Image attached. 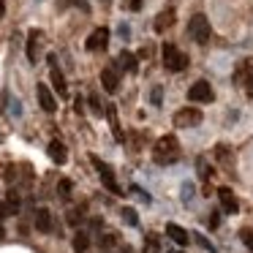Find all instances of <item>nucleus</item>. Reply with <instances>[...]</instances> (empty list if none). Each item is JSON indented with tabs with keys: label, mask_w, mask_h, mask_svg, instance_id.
Instances as JSON below:
<instances>
[{
	"label": "nucleus",
	"mask_w": 253,
	"mask_h": 253,
	"mask_svg": "<svg viewBox=\"0 0 253 253\" xmlns=\"http://www.w3.org/2000/svg\"><path fill=\"white\" fill-rule=\"evenodd\" d=\"M46 153H49V158L55 161V164H66V158H68V150H66V144L63 142H49V147H46Z\"/></svg>",
	"instance_id": "nucleus-14"
},
{
	"label": "nucleus",
	"mask_w": 253,
	"mask_h": 253,
	"mask_svg": "<svg viewBox=\"0 0 253 253\" xmlns=\"http://www.w3.org/2000/svg\"><path fill=\"white\" fill-rule=\"evenodd\" d=\"M49 66H52V87L57 90V95H60V98H66L68 95V84H66V77H63V71L60 68H57V63H55V57H49Z\"/></svg>",
	"instance_id": "nucleus-9"
},
{
	"label": "nucleus",
	"mask_w": 253,
	"mask_h": 253,
	"mask_svg": "<svg viewBox=\"0 0 253 253\" xmlns=\"http://www.w3.org/2000/svg\"><path fill=\"white\" fill-rule=\"evenodd\" d=\"M36 229L44 231V234H49V231H52V212L46 207L36 210Z\"/></svg>",
	"instance_id": "nucleus-12"
},
{
	"label": "nucleus",
	"mask_w": 253,
	"mask_h": 253,
	"mask_svg": "<svg viewBox=\"0 0 253 253\" xmlns=\"http://www.w3.org/2000/svg\"><path fill=\"white\" fill-rule=\"evenodd\" d=\"M147 248H150V253H161V242L155 234H147Z\"/></svg>",
	"instance_id": "nucleus-24"
},
{
	"label": "nucleus",
	"mask_w": 253,
	"mask_h": 253,
	"mask_svg": "<svg viewBox=\"0 0 253 253\" xmlns=\"http://www.w3.org/2000/svg\"><path fill=\"white\" fill-rule=\"evenodd\" d=\"M128 8H131V11H139V8H142V0H128Z\"/></svg>",
	"instance_id": "nucleus-29"
},
{
	"label": "nucleus",
	"mask_w": 253,
	"mask_h": 253,
	"mask_svg": "<svg viewBox=\"0 0 253 253\" xmlns=\"http://www.w3.org/2000/svg\"><path fill=\"white\" fill-rule=\"evenodd\" d=\"M36 93H39V104H41V109L44 112H57V98H55V93H52L49 87H46V84H39V87H36Z\"/></svg>",
	"instance_id": "nucleus-8"
},
{
	"label": "nucleus",
	"mask_w": 253,
	"mask_h": 253,
	"mask_svg": "<svg viewBox=\"0 0 253 253\" xmlns=\"http://www.w3.org/2000/svg\"><path fill=\"white\" fill-rule=\"evenodd\" d=\"M68 223H79V212L74 210V212H68Z\"/></svg>",
	"instance_id": "nucleus-31"
},
{
	"label": "nucleus",
	"mask_w": 253,
	"mask_h": 253,
	"mask_svg": "<svg viewBox=\"0 0 253 253\" xmlns=\"http://www.w3.org/2000/svg\"><path fill=\"white\" fill-rule=\"evenodd\" d=\"M123 218H126L128 226H136L139 223V215H136V210H133V207H123Z\"/></svg>",
	"instance_id": "nucleus-21"
},
{
	"label": "nucleus",
	"mask_w": 253,
	"mask_h": 253,
	"mask_svg": "<svg viewBox=\"0 0 253 253\" xmlns=\"http://www.w3.org/2000/svg\"><path fill=\"white\" fill-rule=\"evenodd\" d=\"M6 215H8V210H6V204H3V202H0V220H3V218H6Z\"/></svg>",
	"instance_id": "nucleus-32"
},
{
	"label": "nucleus",
	"mask_w": 253,
	"mask_h": 253,
	"mask_svg": "<svg viewBox=\"0 0 253 253\" xmlns=\"http://www.w3.org/2000/svg\"><path fill=\"white\" fill-rule=\"evenodd\" d=\"M245 90H248V95L253 98V71L248 74V84H245Z\"/></svg>",
	"instance_id": "nucleus-28"
},
{
	"label": "nucleus",
	"mask_w": 253,
	"mask_h": 253,
	"mask_svg": "<svg viewBox=\"0 0 253 253\" xmlns=\"http://www.w3.org/2000/svg\"><path fill=\"white\" fill-rule=\"evenodd\" d=\"M155 164L161 166H171L177 158H180V142H177V136H161L158 142H155Z\"/></svg>",
	"instance_id": "nucleus-1"
},
{
	"label": "nucleus",
	"mask_w": 253,
	"mask_h": 253,
	"mask_svg": "<svg viewBox=\"0 0 253 253\" xmlns=\"http://www.w3.org/2000/svg\"><path fill=\"white\" fill-rule=\"evenodd\" d=\"M196 242H199V245H202V248H207V251H212V253H215V248H212V245H210V242H207V240H204V237H202V234H196Z\"/></svg>",
	"instance_id": "nucleus-26"
},
{
	"label": "nucleus",
	"mask_w": 253,
	"mask_h": 253,
	"mask_svg": "<svg viewBox=\"0 0 253 253\" xmlns=\"http://www.w3.org/2000/svg\"><path fill=\"white\" fill-rule=\"evenodd\" d=\"M3 204H6V210H8V215H17L19 212V196H17V193H8V196H6V202H3Z\"/></svg>",
	"instance_id": "nucleus-19"
},
{
	"label": "nucleus",
	"mask_w": 253,
	"mask_h": 253,
	"mask_svg": "<svg viewBox=\"0 0 253 253\" xmlns=\"http://www.w3.org/2000/svg\"><path fill=\"white\" fill-rule=\"evenodd\" d=\"M171 22H174V8H169V11H161L158 17H155V30H158V33H164L166 28H171Z\"/></svg>",
	"instance_id": "nucleus-16"
},
{
	"label": "nucleus",
	"mask_w": 253,
	"mask_h": 253,
	"mask_svg": "<svg viewBox=\"0 0 253 253\" xmlns=\"http://www.w3.org/2000/svg\"><path fill=\"white\" fill-rule=\"evenodd\" d=\"M196 169H199V177H202V180H210L212 169L207 166V161H204V158H199V161H196Z\"/></svg>",
	"instance_id": "nucleus-22"
},
{
	"label": "nucleus",
	"mask_w": 253,
	"mask_h": 253,
	"mask_svg": "<svg viewBox=\"0 0 253 253\" xmlns=\"http://www.w3.org/2000/svg\"><path fill=\"white\" fill-rule=\"evenodd\" d=\"M188 33H191V39L196 41V44H207L210 36H212L207 17H204V14H193L191 22H188Z\"/></svg>",
	"instance_id": "nucleus-3"
},
{
	"label": "nucleus",
	"mask_w": 253,
	"mask_h": 253,
	"mask_svg": "<svg viewBox=\"0 0 253 253\" xmlns=\"http://www.w3.org/2000/svg\"><path fill=\"white\" fill-rule=\"evenodd\" d=\"M90 106H93V112H98V115H101V104H98V98H95V95H90Z\"/></svg>",
	"instance_id": "nucleus-30"
},
{
	"label": "nucleus",
	"mask_w": 253,
	"mask_h": 253,
	"mask_svg": "<svg viewBox=\"0 0 253 253\" xmlns=\"http://www.w3.org/2000/svg\"><path fill=\"white\" fill-rule=\"evenodd\" d=\"M57 193H60L63 199L71 196V180H60V185H57Z\"/></svg>",
	"instance_id": "nucleus-23"
},
{
	"label": "nucleus",
	"mask_w": 253,
	"mask_h": 253,
	"mask_svg": "<svg viewBox=\"0 0 253 253\" xmlns=\"http://www.w3.org/2000/svg\"><path fill=\"white\" fill-rule=\"evenodd\" d=\"M166 237H169L174 245H188V231L182 229V226H177V223H166Z\"/></svg>",
	"instance_id": "nucleus-11"
},
{
	"label": "nucleus",
	"mask_w": 253,
	"mask_h": 253,
	"mask_svg": "<svg viewBox=\"0 0 253 253\" xmlns=\"http://www.w3.org/2000/svg\"><path fill=\"white\" fill-rule=\"evenodd\" d=\"M0 240H3V226H0Z\"/></svg>",
	"instance_id": "nucleus-34"
},
{
	"label": "nucleus",
	"mask_w": 253,
	"mask_h": 253,
	"mask_svg": "<svg viewBox=\"0 0 253 253\" xmlns=\"http://www.w3.org/2000/svg\"><path fill=\"white\" fill-rule=\"evenodd\" d=\"M6 17V0H0V19Z\"/></svg>",
	"instance_id": "nucleus-33"
},
{
	"label": "nucleus",
	"mask_w": 253,
	"mask_h": 253,
	"mask_svg": "<svg viewBox=\"0 0 253 253\" xmlns=\"http://www.w3.org/2000/svg\"><path fill=\"white\" fill-rule=\"evenodd\" d=\"M242 240H245V245L253 251V234H251V231H242Z\"/></svg>",
	"instance_id": "nucleus-27"
},
{
	"label": "nucleus",
	"mask_w": 253,
	"mask_h": 253,
	"mask_svg": "<svg viewBox=\"0 0 253 253\" xmlns=\"http://www.w3.org/2000/svg\"><path fill=\"white\" fill-rule=\"evenodd\" d=\"M120 66L126 68L128 74H136V68H139L136 55H133V52H120Z\"/></svg>",
	"instance_id": "nucleus-17"
},
{
	"label": "nucleus",
	"mask_w": 253,
	"mask_h": 253,
	"mask_svg": "<svg viewBox=\"0 0 253 253\" xmlns=\"http://www.w3.org/2000/svg\"><path fill=\"white\" fill-rule=\"evenodd\" d=\"M164 68L171 74H180L188 68V55L180 52L174 44H164Z\"/></svg>",
	"instance_id": "nucleus-2"
},
{
	"label": "nucleus",
	"mask_w": 253,
	"mask_h": 253,
	"mask_svg": "<svg viewBox=\"0 0 253 253\" xmlns=\"http://www.w3.org/2000/svg\"><path fill=\"white\" fill-rule=\"evenodd\" d=\"M188 98L196 101V104H210V101L215 98V93H212V87H210V82L199 79V82L191 84V90H188Z\"/></svg>",
	"instance_id": "nucleus-5"
},
{
	"label": "nucleus",
	"mask_w": 253,
	"mask_h": 253,
	"mask_svg": "<svg viewBox=\"0 0 253 253\" xmlns=\"http://www.w3.org/2000/svg\"><path fill=\"white\" fill-rule=\"evenodd\" d=\"M106 44H109V30H106V28H95L93 33L87 36V41H84V46H87L90 52L106 49Z\"/></svg>",
	"instance_id": "nucleus-7"
},
{
	"label": "nucleus",
	"mask_w": 253,
	"mask_h": 253,
	"mask_svg": "<svg viewBox=\"0 0 253 253\" xmlns=\"http://www.w3.org/2000/svg\"><path fill=\"white\" fill-rule=\"evenodd\" d=\"M161 95H164V90H161V87H153V104H155V106H161Z\"/></svg>",
	"instance_id": "nucleus-25"
},
{
	"label": "nucleus",
	"mask_w": 253,
	"mask_h": 253,
	"mask_svg": "<svg viewBox=\"0 0 253 253\" xmlns=\"http://www.w3.org/2000/svg\"><path fill=\"white\" fill-rule=\"evenodd\" d=\"M120 245V237L117 234H104L101 237V248H104V251H112V248H117Z\"/></svg>",
	"instance_id": "nucleus-20"
},
{
	"label": "nucleus",
	"mask_w": 253,
	"mask_h": 253,
	"mask_svg": "<svg viewBox=\"0 0 253 253\" xmlns=\"http://www.w3.org/2000/svg\"><path fill=\"white\" fill-rule=\"evenodd\" d=\"M199 123H202V112L196 106H185V109H180L174 115V126H180V128H193Z\"/></svg>",
	"instance_id": "nucleus-6"
},
{
	"label": "nucleus",
	"mask_w": 253,
	"mask_h": 253,
	"mask_svg": "<svg viewBox=\"0 0 253 253\" xmlns=\"http://www.w3.org/2000/svg\"><path fill=\"white\" fill-rule=\"evenodd\" d=\"M87 248H90L87 231H77V234H74V251H77V253H84Z\"/></svg>",
	"instance_id": "nucleus-18"
},
{
	"label": "nucleus",
	"mask_w": 253,
	"mask_h": 253,
	"mask_svg": "<svg viewBox=\"0 0 253 253\" xmlns=\"http://www.w3.org/2000/svg\"><path fill=\"white\" fill-rule=\"evenodd\" d=\"M90 161H93L95 171L101 174V182L106 185V191H112V193H123V191H120V185H117V177H115V171H112V166H109V164H104V161H101L98 155H90Z\"/></svg>",
	"instance_id": "nucleus-4"
},
{
	"label": "nucleus",
	"mask_w": 253,
	"mask_h": 253,
	"mask_svg": "<svg viewBox=\"0 0 253 253\" xmlns=\"http://www.w3.org/2000/svg\"><path fill=\"white\" fill-rule=\"evenodd\" d=\"M101 84H104L106 93H117V87H120V77H117L115 68H104V71H101Z\"/></svg>",
	"instance_id": "nucleus-10"
},
{
	"label": "nucleus",
	"mask_w": 253,
	"mask_h": 253,
	"mask_svg": "<svg viewBox=\"0 0 253 253\" xmlns=\"http://www.w3.org/2000/svg\"><path fill=\"white\" fill-rule=\"evenodd\" d=\"M39 41H41V33H39V30H33V33L28 36V60L30 63L39 60Z\"/></svg>",
	"instance_id": "nucleus-15"
},
{
	"label": "nucleus",
	"mask_w": 253,
	"mask_h": 253,
	"mask_svg": "<svg viewBox=\"0 0 253 253\" xmlns=\"http://www.w3.org/2000/svg\"><path fill=\"white\" fill-rule=\"evenodd\" d=\"M218 199H220V207H223L226 212H231V215H234L237 210H240V204H237L234 193H231L229 188H220V191H218Z\"/></svg>",
	"instance_id": "nucleus-13"
}]
</instances>
